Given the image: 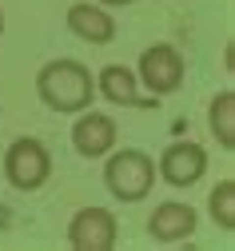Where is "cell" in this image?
<instances>
[{"instance_id": "1", "label": "cell", "mask_w": 235, "mask_h": 251, "mask_svg": "<svg viewBox=\"0 0 235 251\" xmlns=\"http://www.w3.org/2000/svg\"><path fill=\"white\" fill-rule=\"evenodd\" d=\"M36 96L44 108L76 116L96 100V76L72 56H56L36 72Z\"/></svg>"}, {"instance_id": "8", "label": "cell", "mask_w": 235, "mask_h": 251, "mask_svg": "<svg viewBox=\"0 0 235 251\" xmlns=\"http://www.w3.org/2000/svg\"><path fill=\"white\" fill-rule=\"evenodd\" d=\"M195 227H199V211L183 200H163L148 219V231L156 243H183L195 235Z\"/></svg>"}, {"instance_id": "4", "label": "cell", "mask_w": 235, "mask_h": 251, "mask_svg": "<svg viewBox=\"0 0 235 251\" xmlns=\"http://www.w3.org/2000/svg\"><path fill=\"white\" fill-rule=\"evenodd\" d=\"M136 80L152 92V96H172L183 88V56L176 44H152L140 52Z\"/></svg>"}, {"instance_id": "10", "label": "cell", "mask_w": 235, "mask_h": 251, "mask_svg": "<svg viewBox=\"0 0 235 251\" xmlns=\"http://www.w3.org/2000/svg\"><path fill=\"white\" fill-rule=\"evenodd\" d=\"M96 92H100L108 104H120V108H156V96L144 100V96H140V80H136V72L124 68V64L100 68V76H96Z\"/></svg>"}, {"instance_id": "3", "label": "cell", "mask_w": 235, "mask_h": 251, "mask_svg": "<svg viewBox=\"0 0 235 251\" xmlns=\"http://www.w3.org/2000/svg\"><path fill=\"white\" fill-rule=\"evenodd\" d=\"M4 179L16 192H40L52 179V155L36 136H20L4 151Z\"/></svg>"}, {"instance_id": "12", "label": "cell", "mask_w": 235, "mask_h": 251, "mask_svg": "<svg viewBox=\"0 0 235 251\" xmlns=\"http://www.w3.org/2000/svg\"><path fill=\"white\" fill-rule=\"evenodd\" d=\"M208 211L223 231H235V179H219L208 196Z\"/></svg>"}, {"instance_id": "5", "label": "cell", "mask_w": 235, "mask_h": 251, "mask_svg": "<svg viewBox=\"0 0 235 251\" xmlns=\"http://www.w3.org/2000/svg\"><path fill=\"white\" fill-rule=\"evenodd\" d=\"M116 239H120L116 215L100 203H88L68 219V247L72 251H112Z\"/></svg>"}, {"instance_id": "9", "label": "cell", "mask_w": 235, "mask_h": 251, "mask_svg": "<svg viewBox=\"0 0 235 251\" xmlns=\"http://www.w3.org/2000/svg\"><path fill=\"white\" fill-rule=\"evenodd\" d=\"M68 32L76 40H84V44H112L116 40V16L104 4L80 0V4L68 8Z\"/></svg>"}, {"instance_id": "11", "label": "cell", "mask_w": 235, "mask_h": 251, "mask_svg": "<svg viewBox=\"0 0 235 251\" xmlns=\"http://www.w3.org/2000/svg\"><path fill=\"white\" fill-rule=\"evenodd\" d=\"M208 124H211V136L219 140V148H235V92L223 88L219 96H211V108H208Z\"/></svg>"}, {"instance_id": "13", "label": "cell", "mask_w": 235, "mask_h": 251, "mask_svg": "<svg viewBox=\"0 0 235 251\" xmlns=\"http://www.w3.org/2000/svg\"><path fill=\"white\" fill-rule=\"evenodd\" d=\"M96 4H104V8H128V4H136V0H96Z\"/></svg>"}, {"instance_id": "2", "label": "cell", "mask_w": 235, "mask_h": 251, "mask_svg": "<svg viewBox=\"0 0 235 251\" xmlns=\"http://www.w3.org/2000/svg\"><path fill=\"white\" fill-rule=\"evenodd\" d=\"M156 160L148 151L140 148H112L104 155V187L112 192V200L120 203H140L152 196V187H156Z\"/></svg>"}, {"instance_id": "14", "label": "cell", "mask_w": 235, "mask_h": 251, "mask_svg": "<svg viewBox=\"0 0 235 251\" xmlns=\"http://www.w3.org/2000/svg\"><path fill=\"white\" fill-rule=\"evenodd\" d=\"M0 36H4V12H0Z\"/></svg>"}, {"instance_id": "6", "label": "cell", "mask_w": 235, "mask_h": 251, "mask_svg": "<svg viewBox=\"0 0 235 251\" xmlns=\"http://www.w3.org/2000/svg\"><path fill=\"white\" fill-rule=\"evenodd\" d=\"M208 172V151L204 144H195V140H176V144H167L163 155L156 160V176L163 183H172V187H191L199 183Z\"/></svg>"}, {"instance_id": "7", "label": "cell", "mask_w": 235, "mask_h": 251, "mask_svg": "<svg viewBox=\"0 0 235 251\" xmlns=\"http://www.w3.org/2000/svg\"><path fill=\"white\" fill-rule=\"evenodd\" d=\"M72 148L84 160H104V155L116 148V120L104 116V112H76V124H72Z\"/></svg>"}]
</instances>
